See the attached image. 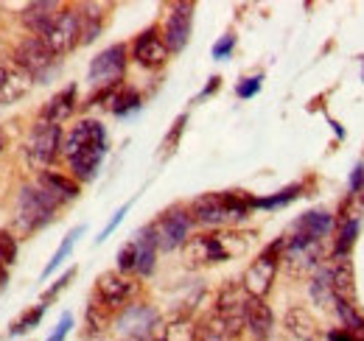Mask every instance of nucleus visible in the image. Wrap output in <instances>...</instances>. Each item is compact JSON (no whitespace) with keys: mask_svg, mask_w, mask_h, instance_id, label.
Listing matches in <instances>:
<instances>
[{"mask_svg":"<svg viewBox=\"0 0 364 341\" xmlns=\"http://www.w3.org/2000/svg\"><path fill=\"white\" fill-rule=\"evenodd\" d=\"M193 341H232V336L225 330V325L210 313L196 325V339Z\"/></svg>","mask_w":364,"mask_h":341,"instance_id":"28","label":"nucleus"},{"mask_svg":"<svg viewBox=\"0 0 364 341\" xmlns=\"http://www.w3.org/2000/svg\"><path fill=\"white\" fill-rule=\"evenodd\" d=\"M62 151V129L46 124V121H37V126L31 131V140H28V160L40 168L50 166Z\"/></svg>","mask_w":364,"mask_h":341,"instance_id":"12","label":"nucleus"},{"mask_svg":"<svg viewBox=\"0 0 364 341\" xmlns=\"http://www.w3.org/2000/svg\"><path fill=\"white\" fill-rule=\"evenodd\" d=\"M331 229H333V215L325 210H309L294 224V232L303 238H311V241H322L325 235H331Z\"/></svg>","mask_w":364,"mask_h":341,"instance_id":"24","label":"nucleus"},{"mask_svg":"<svg viewBox=\"0 0 364 341\" xmlns=\"http://www.w3.org/2000/svg\"><path fill=\"white\" fill-rule=\"evenodd\" d=\"M56 207H59V202L50 193H46L43 188H23L20 199H17V221L23 229L34 232V229L53 221Z\"/></svg>","mask_w":364,"mask_h":341,"instance_id":"6","label":"nucleus"},{"mask_svg":"<svg viewBox=\"0 0 364 341\" xmlns=\"http://www.w3.org/2000/svg\"><path fill=\"white\" fill-rule=\"evenodd\" d=\"M191 224H193L191 213H185L180 207L160 215V221L151 224V232H154V238H157V249L171 252V249H177L182 244H188V229H191Z\"/></svg>","mask_w":364,"mask_h":341,"instance_id":"10","label":"nucleus"},{"mask_svg":"<svg viewBox=\"0 0 364 341\" xmlns=\"http://www.w3.org/2000/svg\"><path fill=\"white\" fill-rule=\"evenodd\" d=\"M43 313H46V305H37L34 310H31V308H28V310H23V316L11 325L9 336H20V333H26V330L37 328V325H40V319H43Z\"/></svg>","mask_w":364,"mask_h":341,"instance_id":"32","label":"nucleus"},{"mask_svg":"<svg viewBox=\"0 0 364 341\" xmlns=\"http://www.w3.org/2000/svg\"><path fill=\"white\" fill-rule=\"evenodd\" d=\"M280 252H283V238L274 241V244H269L261 255L247 266L241 286H244V291H247L250 297L264 299L269 291H272L274 274H277V266H280Z\"/></svg>","mask_w":364,"mask_h":341,"instance_id":"4","label":"nucleus"},{"mask_svg":"<svg viewBox=\"0 0 364 341\" xmlns=\"http://www.w3.org/2000/svg\"><path fill=\"white\" fill-rule=\"evenodd\" d=\"M328 274H331V288H333V297L339 302H350L356 294V277H353V266L348 257H333V263L328 266Z\"/></svg>","mask_w":364,"mask_h":341,"instance_id":"20","label":"nucleus"},{"mask_svg":"<svg viewBox=\"0 0 364 341\" xmlns=\"http://www.w3.org/2000/svg\"><path fill=\"white\" fill-rule=\"evenodd\" d=\"M14 260H17V241L6 229H0V269L11 266Z\"/></svg>","mask_w":364,"mask_h":341,"instance_id":"35","label":"nucleus"},{"mask_svg":"<svg viewBox=\"0 0 364 341\" xmlns=\"http://www.w3.org/2000/svg\"><path fill=\"white\" fill-rule=\"evenodd\" d=\"M14 59L20 62V67L31 76V79H46L50 73V67L56 65V56L46 48V43L40 37H26L23 43L17 45Z\"/></svg>","mask_w":364,"mask_h":341,"instance_id":"14","label":"nucleus"},{"mask_svg":"<svg viewBox=\"0 0 364 341\" xmlns=\"http://www.w3.org/2000/svg\"><path fill=\"white\" fill-rule=\"evenodd\" d=\"M73 109H76V85L65 87L62 92H56V95L48 101L46 107H43L40 121L59 126V124H65V121L73 115Z\"/></svg>","mask_w":364,"mask_h":341,"instance_id":"22","label":"nucleus"},{"mask_svg":"<svg viewBox=\"0 0 364 341\" xmlns=\"http://www.w3.org/2000/svg\"><path fill=\"white\" fill-rule=\"evenodd\" d=\"M297 193H300V185H289L277 196H272V199H255V207H280V205H289Z\"/></svg>","mask_w":364,"mask_h":341,"instance_id":"36","label":"nucleus"},{"mask_svg":"<svg viewBox=\"0 0 364 341\" xmlns=\"http://www.w3.org/2000/svg\"><path fill=\"white\" fill-rule=\"evenodd\" d=\"M40 40L46 43V48L56 59L70 53L76 45H82V14H79V9H62Z\"/></svg>","mask_w":364,"mask_h":341,"instance_id":"7","label":"nucleus"},{"mask_svg":"<svg viewBox=\"0 0 364 341\" xmlns=\"http://www.w3.org/2000/svg\"><path fill=\"white\" fill-rule=\"evenodd\" d=\"M191 28H193V3H174L166 23V37H163L168 50L180 53L191 40Z\"/></svg>","mask_w":364,"mask_h":341,"instance_id":"16","label":"nucleus"},{"mask_svg":"<svg viewBox=\"0 0 364 341\" xmlns=\"http://www.w3.org/2000/svg\"><path fill=\"white\" fill-rule=\"evenodd\" d=\"M40 188H43L46 193H50L56 202H70V199L79 196V185H76L73 179L56 173V170H43V173H40Z\"/></svg>","mask_w":364,"mask_h":341,"instance_id":"25","label":"nucleus"},{"mask_svg":"<svg viewBox=\"0 0 364 341\" xmlns=\"http://www.w3.org/2000/svg\"><path fill=\"white\" fill-rule=\"evenodd\" d=\"M250 210H255V199L244 190H222V193H205L191 205V218L196 224L219 227L228 221H241Z\"/></svg>","mask_w":364,"mask_h":341,"instance_id":"3","label":"nucleus"},{"mask_svg":"<svg viewBox=\"0 0 364 341\" xmlns=\"http://www.w3.org/2000/svg\"><path fill=\"white\" fill-rule=\"evenodd\" d=\"M157 322H160L157 319V310L151 305L137 302V305H129V308L121 310L118 330L124 336H129V341H151V333H154Z\"/></svg>","mask_w":364,"mask_h":341,"instance_id":"13","label":"nucleus"},{"mask_svg":"<svg viewBox=\"0 0 364 341\" xmlns=\"http://www.w3.org/2000/svg\"><path fill=\"white\" fill-rule=\"evenodd\" d=\"M124 73H127V45H112V48L101 50L90 65V82L101 90L118 87Z\"/></svg>","mask_w":364,"mask_h":341,"instance_id":"9","label":"nucleus"},{"mask_svg":"<svg viewBox=\"0 0 364 341\" xmlns=\"http://www.w3.org/2000/svg\"><path fill=\"white\" fill-rule=\"evenodd\" d=\"M250 249V235L235 229H216L208 235H196L185 244V263L188 266H213L232 257L244 255Z\"/></svg>","mask_w":364,"mask_h":341,"instance_id":"2","label":"nucleus"},{"mask_svg":"<svg viewBox=\"0 0 364 341\" xmlns=\"http://www.w3.org/2000/svg\"><path fill=\"white\" fill-rule=\"evenodd\" d=\"M232 48H235V37L232 34L222 37L219 43L213 45V59H228L230 53H232Z\"/></svg>","mask_w":364,"mask_h":341,"instance_id":"42","label":"nucleus"},{"mask_svg":"<svg viewBox=\"0 0 364 341\" xmlns=\"http://www.w3.org/2000/svg\"><path fill=\"white\" fill-rule=\"evenodd\" d=\"M185 124H188V115H180V118H177V124H174V129L168 131L166 143H163V151H166V154H171V151H174V146H177V140H180V134H182V129H185Z\"/></svg>","mask_w":364,"mask_h":341,"instance_id":"39","label":"nucleus"},{"mask_svg":"<svg viewBox=\"0 0 364 341\" xmlns=\"http://www.w3.org/2000/svg\"><path fill=\"white\" fill-rule=\"evenodd\" d=\"M196 339V325L185 316V313H174L163 322H157L151 341H193Z\"/></svg>","mask_w":364,"mask_h":341,"instance_id":"21","label":"nucleus"},{"mask_svg":"<svg viewBox=\"0 0 364 341\" xmlns=\"http://www.w3.org/2000/svg\"><path fill=\"white\" fill-rule=\"evenodd\" d=\"M70 328H73V316H70V313H65V316L59 319L56 330L50 333V339H48V341H65V339H68V333H70Z\"/></svg>","mask_w":364,"mask_h":341,"instance_id":"41","label":"nucleus"},{"mask_svg":"<svg viewBox=\"0 0 364 341\" xmlns=\"http://www.w3.org/2000/svg\"><path fill=\"white\" fill-rule=\"evenodd\" d=\"M127 210H129V205H124V207H121V210H118V213L112 215V221H109V224H107V227H104V232H101V235H98V244H101V241H104V238H107V235H109V232H112V229H115V227H118V224H121V218H124V215H127Z\"/></svg>","mask_w":364,"mask_h":341,"instance_id":"43","label":"nucleus"},{"mask_svg":"<svg viewBox=\"0 0 364 341\" xmlns=\"http://www.w3.org/2000/svg\"><path fill=\"white\" fill-rule=\"evenodd\" d=\"M79 14H82V45H90L101 31V14H95L92 6H85Z\"/></svg>","mask_w":364,"mask_h":341,"instance_id":"31","label":"nucleus"},{"mask_svg":"<svg viewBox=\"0 0 364 341\" xmlns=\"http://www.w3.org/2000/svg\"><path fill=\"white\" fill-rule=\"evenodd\" d=\"M137 269V252H135V244L129 241L121 252H118V271L121 274H129V271H135Z\"/></svg>","mask_w":364,"mask_h":341,"instance_id":"37","label":"nucleus"},{"mask_svg":"<svg viewBox=\"0 0 364 341\" xmlns=\"http://www.w3.org/2000/svg\"><path fill=\"white\" fill-rule=\"evenodd\" d=\"M62 9L56 6V3H50V0H37V3H31V6H26L23 9V26L34 34V37H43L48 28H50V23L56 20V14H59Z\"/></svg>","mask_w":364,"mask_h":341,"instance_id":"19","label":"nucleus"},{"mask_svg":"<svg viewBox=\"0 0 364 341\" xmlns=\"http://www.w3.org/2000/svg\"><path fill=\"white\" fill-rule=\"evenodd\" d=\"M309 291H311V299L314 305H319L322 310H336V297H333V288H331V274H328V266H319L309 283Z\"/></svg>","mask_w":364,"mask_h":341,"instance_id":"27","label":"nucleus"},{"mask_svg":"<svg viewBox=\"0 0 364 341\" xmlns=\"http://www.w3.org/2000/svg\"><path fill=\"white\" fill-rule=\"evenodd\" d=\"M247 299L250 294L244 291L241 283H228L219 297H216V308H213V316L225 325L230 336H241V330L247 328Z\"/></svg>","mask_w":364,"mask_h":341,"instance_id":"8","label":"nucleus"},{"mask_svg":"<svg viewBox=\"0 0 364 341\" xmlns=\"http://www.w3.org/2000/svg\"><path fill=\"white\" fill-rule=\"evenodd\" d=\"M272 310H269V305L264 302V299L258 297H250L247 299V328L252 330V336L255 339H269V333H272Z\"/></svg>","mask_w":364,"mask_h":341,"instance_id":"23","label":"nucleus"},{"mask_svg":"<svg viewBox=\"0 0 364 341\" xmlns=\"http://www.w3.org/2000/svg\"><path fill=\"white\" fill-rule=\"evenodd\" d=\"M121 341H129V339H121Z\"/></svg>","mask_w":364,"mask_h":341,"instance_id":"49","label":"nucleus"},{"mask_svg":"<svg viewBox=\"0 0 364 341\" xmlns=\"http://www.w3.org/2000/svg\"><path fill=\"white\" fill-rule=\"evenodd\" d=\"M31 82L34 79L20 67L14 53H0V104H17L26 98Z\"/></svg>","mask_w":364,"mask_h":341,"instance_id":"11","label":"nucleus"},{"mask_svg":"<svg viewBox=\"0 0 364 341\" xmlns=\"http://www.w3.org/2000/svg\"><path fill=\"white\" fill-rule=\"evenodd\" d=\"M82 232H85V227H76V229H70V232L65 235L62 247H59V249L53 252V257L48 260V266H46V271H43V277H48V274H50L53 269H59V266H62V260H65V257L70 255V249H73V244L79 241V235H82Z\"/></svg>","mask_w":364,"mask_h":341,"instance_id":"29","label":"nucleus"},{"mask_svg":"<svg viewBox=\"0 0 364 341\" xmlns=\"http://www.w3.org/2000/svg\"><path fill=\"white\" fill-rule=\"evenodd\" d=\"M62 151L70 160V168L79 179L90 182L101 168V160L107 154V131L98 121H82L68 134Z\"/></svg>","mask_w":364,"mask_h":341,"instance_id":"1","label":"nucleus"},{"mask_svg":"<svg viewBox=\"0 0 364 341\" xmlns=\"http://www.w3.org/2000/svg\"><path fill=\"white\" fill-rule=\"evenodd\" d=\"M135 244V252H137V274L149 277L151 269H154V255H157V238L151 232V227H146L143 232H137V238L132 241Z\"/></svg>","mask_w":364,"mask_h":341,"instance_id":"26","label":"nucleus"},{"mask_svg":"<svg viewBox=\"0 0 364 341\" xmlns=\"http://www.w3.org/2000/svg\"><path fill=\"white\" fill-rule=\"evenodd\" d=\"M140 107V95L135 90H118L115 98H112V112L115 115H129Z\"/></svg>","mask_w":364,"mask_h":341,"instance_id":"33","label":"nucleus"},{"mask_svg":"<svg viewBox=\"0 0 364 341\" xmlns=\"http://www.w3.org/2000/svg\"><path fill=\"white\" fill-rule=\"evenodd\" d=\"M73 277H76V269H68V271H65V274L56 280V286H50L46 294H43V302H50V299L59 297V291H65V288L70 286V280H73Z\"/></svg>","mask_w":364,"mask_h":341,"instance_id":"38","label":"nucleus"},{"mask_svg":"<svg viewBox=\"0 0 364 341\" xmlns=\"http://www.w3.org/2000/svg\"><path fill=\"white\" fill-rule=\"evenodd\" d=\"M168 45L166 40L160 37V31L157 28H146L140 37L135 40L132 45V56H135V62L140 67H146V70H157V67H163L166 62H168Z\"/></svg>","mask_w":364,"mask_h":341,"instance_id":"15","label":"nucleus"},{"mask_svg":"<svg viewBox=\"0 0 364 341\" xmlns=\"http://www.w3.org/2000/svg\"><path fill=\"white\" fill-rule=\"evenodd\" d=\"M280 260L291 277H309V271H317L322 260V241H311L303 235H289L283 238V252Z\"/></svg>","mask_w":364,"mask_h":341,"instance_id":"5","label":"nucleus"},{"mask_svg":"<svg viewBox=\"0 0 364 341\" xmlns=\"http://www.w3.org/2000/svg\"><path fill=\"white\" fill-rule=\"evenodd\" d=\"M362 188H364V166H359L356 173L350 176V190L356 193V190H362Z\"/></svg>","mask_w":364,"mask_h":341,"instance_id":"45","label":"nucleus"},{"mask_svg":"<svg viewBox=\"0 0 364 341\" xmlns=\"http://www.w3.org/2000/svg\"><path fill=\"white\" fill-rule=\"evenodd\" d=\"M261 82H264L261 76H252V79H244L241 85L235 87V92H238L241 98H252V95H255V92L261 90Z\"/></svg>","mask_w":364,"mask_h":341,"instance_id":"40","label":"nucleus"},{"mask_svg":"<svg viewBox=\"0 0 364 341\" xmlns=\"http://www.w3.org/2000/svg\"><path fill=\"white\" fill-rule=\"evenodd\" d=\"M328 341H364V339L356 336V333H350L348 328H342V330H331V333H328Z\"/></svg>","mask_w":364,"mask_h":341,"instance_id":"44","label":"nucleus"},{"mask_svg":"<svg viewBox=\"0 0 364 341\" xmlns=\"http://www.w3.org/2000/svg\"><path fill=\"white\" fill-rule=\"evenodd\" d=\"M0 148H3V131H0Z\"/></svg>","mask_w":364,"mask_h":341,"instance_id":"48","label":"nucleus"},{"mask_svg":"<svg viewBox=\"0 0 364 341\" xmlns=\"http://www.w3.org/2000/svg\"><path fill=\"white\" fill-rule=\"evenodd\" d=\"M132 291H135V286L121 271H107V274H101L95 280V299L101 305H107L109 310L127 305V299L132 297Z\"/></svg>","mask_w":364,"mask_h":341,"instance_id":"17","label":"nucleus"},{"mask_svg":"<svg viewBox=\"0 0 364 341\" xmlns=\"http://www.w3.org/2000/svg\"><path fill=\"white\" fill-rule=\"evenodd\" d=\"M286 330L294 336L297 341H322V328L314 319V313L303 305H294L286 310Z\"/></svg>","mask_w":364,"mask_h":341,"instance_id":"18","label":"nucleus"},{"mask_svg":"<svg viewBox=\"0 0 364 341\" xmlns=\"http://www.w3.org/2000/svg\"><path fill=\"white\" fill-rule=\"evenodd\" d=\"M6 283H9V271H6V269H0V291L6 288Z\"/></svg>","mask_w":364,"mask_h":341,"instance_id":"47","label":"nucleus"},{"mask_svg":"<svg viewBox=\"0 0 364 341\" xmlns=\"http://www.w3.org/2000/svg\"><path fill=\"white\" fill-rule=\"evenodd\" d=\"M356 221H345L342 224V232H339V241L333 244V257H348L350 252V247H353V241H356Z\"/></svg>","mask_w":364,"mask_h":341,"instance_id":"34","label":"nucleus"},{"mask_svg":"<svg viewBox=\"0 0 364 341\" xmlns=\"http://www.w3.org/2000/svg\"><path fill=\"white\" fill-rule=\"evenodd\" d=\"M219 82H222V79H219V76H213V79H210V85L205 87V92H202V95H210V92L219 87Z\"/></svg>","mask_w":364,"mask_h":341,"instance_id":"46","label":"nucleus"},{"mask_svg":"<svg viewBox=\"0 0 364 341\" xmlns=\"http://www.w3.org/2000/svg\"><path fill=\"white\" fill-rule=\"evenodd\" d=\"M107 325H109V308L101 305L98 299H92L90 305H87V328H90V336L107 330Z\"/></svg>","mask_w":364,"mask_h":341,"instance_id":"30","label":"nucleus"}]
</instances>
